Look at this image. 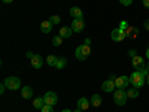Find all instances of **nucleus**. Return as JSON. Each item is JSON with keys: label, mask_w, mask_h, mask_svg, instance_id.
I'll use <instances>...</instances> for the list:
<instances>
[{"label": "nucleus", "mask_w": 149, "mask_h": 112, "mask_svg": "<svg viewBox=\"0 0 149 112\" xmlns=\"http://www.w3.org/2000/svg\"><path fill=\"white\" fill-rule=\"evenodd\" d=\"M145 82H146V78L143 76L139 70H134L130 75V84L133 87H136V88H142V87L145 85Z\"/></svg>", "instance_id": "f257e3e1"}, {"label": "nucleus", "mask_w": 149, "mask_h": 112, "mask_svg": "<svg viewBox=\"0 0 149 112\" xmlns=\"http://www.w3.org/2000/svg\"><path fill=\"white\" fill-rule=\"evenodd\" d=\"M90 54H91V46L90 45H79L76 49H74V57H76L78 60H81V61H84V60H86L90 57Z\"/></svg>", "instance_id": "f03ea898"}, {"label": "nucleus", "mask_w": 149, "mask_h": 112, "mask_svg": "<svg viewBox=\"0 0 149 112\" xmlns=\"http://www.w3.org/2000/svg\"><path fill=\"white\" fill-rule=\"evenodd\" d=\"M127 99H128V96H127V91L124 88H116L113 91V100H115V103L118 106H124V105H125Z\"/></svg>", "instance_id": "7ed1b4c3"}, {"label": "nucleus", "mask_w": 149, "mask_h": 112, "mask_svg": "<svg viewBox=\"0 0 149 112\" xmlns=\"http://www.w3.org/2000/svg\"><path fill=\"white\" fill-rule=\"evenodd\" d=\"M3 82H5V85H6V88H8V90L17 91V90L21 88V79L17 78V76H8Z\"/></svg>", "instance_id": "20e7f679"}, {"label": "nucleus", "mask_w": 149, "mask_h": 112, "mask_svg": "<svg viewBox=\"0 0 149 112\" xmlns=\"http://www.w3.org/2000/svg\"><path fill=\"white\" fill-rule=\"evenodd\" d=\"M110 37H112V41H115V42H121V41H124V39L127 37V33H125V30H122V29L116 27V29L112 30Z\"/></svg>", "instance_id": "39448f33"}, {"label": "nucleus", "mask_w": 149, "mask_h": 112, "mask_svg": "<svg viewBox=\"0 0 149 112\" xmlns=\"http://www.w3.org/2000/svg\"><path fill=\"white\" fill-rule=\"evenodd\" d=\"M72 30L74 32V33H81L84 29H85V21L82 20V18H74L73 21H72Z\"/></svg>", "instance_id": "423d86ee"}, {"label": "nucleus", "mask_w": 149, "mask_h": 112, "mask_svg": "<svg viewBox=\"0 0 149 112\" xmlns=\"http://www.w3.org/2000/svg\"><path fill=\"white\" fill-rule=\"evenodd\" d=\"M115 88H116V85H115V81L113 79H107V81H104L102 84V90L104 93H113Z\"/></svg>", "instance_id": "0eeeda50"}, {"label": "nucleus", "mask_w": 149, "mask_h": 112, "mask_svg": "<svg viewBox=\"0 0 149 112\" xmlns=\"http://www.w3.org/2000/svg\"><path fill=\"white\" fill-rule=\"evenodd\" d=\"M43 99H45V103L46 105H51V106L57 105V102H58V97H57V94L54 91H48Z\"/></svg>", "instance_id": "6e6552de"}, {"label": "nucleus", "mask_w": 149, "mask_h": 112, "mask_svg": "<svg viewBox=\"0 0 149 112\" xmlns=\"http://www.w3.org/2000/svg\"><path fill=\"white\" fill-rule=\"evenodd\" d=\"M128 84H130V76H118L115 79L116 88H125V87H128Z\"/></svg>", "instance_id": "1a4fd4ad"}, {"label": "nucleus", "mask_w": 149, "mask_h": 112, "mask_svg": "<svg viewBox=\"0 0 149 112\" xmlns=\"http://www.w3.org/2000/svg\"><path fill=\"white\" fill-rule=\"evenodd\" d=\"M131 64H133V67H134L136 70H140V67L145 66V60H143V57H140V55H136V57L131 58Z\"/></svg>", "instance_id": "9d476101"}, {"label": "nucleus", "mask_w": 149, "mask_h": 112, "mask_svg": "<svg viewBox=\"0 0 149 112\" xmlns=\"http://www.w3.org/2000/svg\"><path fill=\"white\" fill-rule=\"evenodd\" d=\"M31 66H33V69H40L43 66V57L39 54H34L31 58Z\"/></svg>", "instance_id": "9b49d317"}, {"label": "nucleus", "mask_w": 149, "mask_h": 112, "mask_svg": "<svg viewBox=\"0 0 149 112\" xmlns=\"http://www.w3.org/2000/svg\"><path fill=\"white\" fill-rule=\"evenodd\" d=\"M21 96H22V99H26V100L31 99L33 97V88H31V87H29V85L22 87V88H21Z\"/></svg>", "instance_id": "f8f14e48"}, {"label": "nucleus", "mask_w": 149, "mask_h": 112, "mask_svg": "<svg viewBox=\"0 0 149 112\" xmlns=\"http://www.w3.org/2000/svg\"><path fill=\"white\" fill-rule=\"evenodd\" d=\"M90 105H91V102L86 97H81L79 100H78V108L82 109V111H86V109L90 108Z\"/></svg>", "instance_id": "ddd939ff"}, {"label": "nucleus", "mask_w": 149, "mask_h": 112, "mask_svg": "<svg viewBox=\"0 0 149 112\" xmlns=\"http://www.w3.org/2000/svg\"><path fill=\"white\" fill-rule=\"evenodd\" d=\"M72 33H73L72 27H67V26H64V27H61V29H60V36L63 37V39H69V37L72 36Z\"/></svg>", "instance_id": "4468645a"}, {"label": "nucleus", "mask_w": 149, "mask_h": 112, "mask_svg": "<svg viewBox=\"0 0 149 112\" xmlns=\"http://www.w3.org/2000/svg\"><path fill=\"white\" fill-rule=\"evenodd\" d=\"M69 14H70L73 18H82V17H84V14H82V9H81V8H78V6H73V8H70Z\"/></svg>", "instance_id": "2eb2a0df"}, {"label": "nucleus", "mask_w": 149, "mask_h": 112, "mask_svg": "<svg viewBox=\"0 0 149 112\" xmlns=\"http://www.w3.org/2000/svg\"><path fill=\"white\" fill-rule=\"evenodd\" d=\"M52 26H54V24L51 22V21H42V24H40V32L42 33H49V32H51L52 30Z\"/></svg>", "instance_id": "dca6fc26"}, {"label": "nucleus", "mask_w": 149, "mask_h": 112, "mask_svg": "<svg viewBox=\"0 0 149 112\" xmlns=\"http://www.w3.org/2000/svg\"><path fill=\"white\" fill-rule=\"evenodd\" d=\"M91 105L94 106V108H98L102 105V96L100 94H93V97H91Z\"/></svg>", "instance_id": "f3484780"}, {"label": "nucleus", "mask_w": 149, "mask_h": 112, "mask_svg": "<svg viewBox=\"0 0 149 112\" xmlns=\"http://www.w3.org/2000/svg\"><path fill=\"white\" fill-rule=\"evenodd\" d=\"M45 105H46V103H45V99H43V97H36L34 102H33L34 109H42Z\"/></svg>", "instance_id": "a211bd4d"}, {"label": "nucleus", "mask_w": 149, "mask_h": 112, "mask_svg": "<svg viewBox=\"0 0 149 112\" xmlns=\"http://www.w3.org/2000/svg\"><path fill=\"white\" fill-rule=\"evenodd\" d=\"M67 64V58L66 57H58L57 63H55V69H64Z\"/></svg>", "instance_id": "6ab92c4d"}, {"label": "nucleus", "mask_w": 149, "mask_h": 112, "mask_svg": "<svg viewBox=\"0 0 149 112\" xmlns=\"http://www.w3.org/2000/svg\"><path fill=\"white\" fill-rule=\"evenodd\" d=\"M127 96H128V99H137L139 97V88L133 87V88L127 90Z\"/></svg>", "instance_id": "aec40b11"}, {"label": "nucleus", "mask_w": 149, "mask_h": 112, "mask_svg": "<svg viewBox=\"0 0 149 112\" xmlns=\"http://www.w3.org/2000/svg\"><path fill=\"white\" fill-rule=\"evenodd\" d=\"M57 60H58V57H55V55H48V57H46V64L51 66V67H55Z\"/></svg>", "instance_id": "412c9836"}, {"label": "nucleus", "mask_w": 149, "mask_h": 112, "mask_svg": "<svg viewBox=\"0 0 149 112\" xmlns=\"http://www.w3.org/2000/svg\"><path fill=\"white\" fill-rule=\"evenodd\" d=\"M125 33H127L128 37H136V36H137V33H139V30L136 29V27H128V29L125 30Z\"/></svg>", "instance_id": "4be33fe9"}, {"label": "nucleus", "mask_w": 149, "mask_h": 112, "mask_svg": "<svg viewBox=\"0 0 149 112\" xmlns=\"http://www.w3.org/2000/svg\"><path fill=\"white\" fill-rule=\"evenodd\" d=\"M52 45H54V46H61V45H63V37H61L60 34L55 36L54 39H52Z\"/></svg>", "instance_id": "5701e85b"}, {"label": "nucleus", "mask_w": 149, "mask_h": 112, "mask_svg": "<svg viewBox=\"0 0 149 112\" xmlns=\"http://www.w3.org/2000/svg\"><path fill=\"white\" fill-rule=\"evenodd\" d=\"M40 112H54V106H51V105H45V106L40 109Z\"/></svg>", "instance_id": "b1692460"}, {"label": "nucleus", "mask_w": 149, "mask_h": 112, "mask_svg": "<svg viewBox=\"0 0 149 112\" xmlns=\"http://www.w3.org/2000/svg\"><path fill=\"white\" fill-rule=\"evenodd\" d=\"M49 21H51L52 24H60V22H61V20H60L58 15H52L51 18H49Z\"/></svg>", "instance_id": "393cba45"}, {"label": "nucleus", "mask_w": 149, "mask_h": 112, "mask_svg": "<svg viewBox=\"0 0 149 112\" xmlns=\"http://www.w3.org/2000/svg\"><path fill=\"white\" fill-rule=\"evenodd\" d=\"M130 26H128V22L127 21H121V24H119V29H122V30H127Z\"/></svg>", "instance_id": "a878e982"}, {"label": "nucleus", "mask_w": 149, "mask_h": 112, "mask_svg": "<svg viewBox=\"0 0 149 112\" xmlns=\"http://www.w3.org/2000/svg\"><path fill=\"white\" fill-rule=\"evenodd\" d=\"M119 3H121L122 6H130V5L133 3V0H119Z\"/></svg>", "instance_id": "bb28decb"}, {"label": "nucleus", "mask_w": 149, "mask_h": 112, "mask_svg": "<svg viewBox=\"0 0 149 112\" xmlns=\"http://www.w3.org/2000/svg\"><path fill=\"white\" fill-rule=\"evenodd\" d=\"M128 55L133 58V57H136L137 55V52H136V49H128Z\"/></svg>", "instance_id": "cd10ccee"}, {"label": "nucleus", "mask_w": 149, "mask_h": 112, "mask_svg": "<svg viewBox=\"0 0 149 112\" xmlns=\"http://www.w3.org/2000/svg\"><path fill=\"white\" fill-rule=\"evenodd\" d=\"M5 90H6V85H5V82H3L2 85H0V94H3V93H5Z\"/></svg>", "instance_id": "c85d7f7f"}, {"label": "nucleus", "mask_w": 149, "mask_h": 112, "mask_svg": "<svg viewBox=\"0 0 149 112\" xmlns=\"http://www.w3.org/2000/svg\"><path fill=\"white\" fill-rule=\"evenodd\" d=\"M142 3H143V6L146 9H149V0H142Z\"/></svg>", "instance_id": "c756f323"}, {"label": "nucleus", "mask_w": 149, "mask_h": 112, "mask_svg": "<svg viewBox=\"0 0 149 112\" xmlns=\"http://www.w3.org/2000/svg\"><path fill=\"white\" fill-rule=\"evenodd\" d=\"M143 26H145V29L149 32V20H146V21H145V24H143Z\"/></svg>", "instance_id": "7c9ffc66"}, {"label": "nucleus", "mask_w": 149, "mask_h": 112, "mask_svg": "<svg viewBox=\"0 0 149 112\" xmlns=\"http://www.w3.org/2000/svg\"><path fill=\"white\" fill-rule=\"evenodd\" d=\"M91 43V39H90V37H86V39H85V45H90Z\"/></svg>", "instance_id": "2f4dec72"}, {"label": "nucleus", "mask_w": 149, "mask_h": 112, "mask_svg": "<svg viewBox=\"0 0 149 112\" xmlns=\"http://www.w3.org/2000/svg\"><path fill=\"white\" fill-rule=\"evenodd\" d=\"M2 2H3V3H12L14 0H2Z\"/></svg>", "instance_id": "473e14b6"}, {"label": "nucleus", "mask_w": 149, "mask_h": 112, "mask_svg": "<svg viewBox=\"0 0 149 112\" xmlns=\"http://www.w3.org/2000/svg\"><path fill=\"white\" fill-rule=\"evenodd\" d=\"M146 57L149 58V46H148V49H146Z\"/></svg>", "instance_id": "72a5a7b5"}, {"label": "nucleus", "mask_w": 149, "mask_h": 112, "mask_svg": "<svg viewBox=\"0 0 149 112\" xmlns=\"http://www.w3.org/2000/svg\"><path fill=\"white\" fill-rule=\"evenodd\" d=\"M146 82H148V85H149V73H148V76H146Z\"/></svg>", "instance_id": "f704fd0d"}, {"label": "nucleus", "mask_w": 149, "mask_h": 112, "mask_svg": "<svg viewBox=\"0 0 149 112\" xmlns=\"http://www.w3.org/2000/svg\"><path fill=\"white\" fill-rule=\"evenodd\" d=\"M61 112H72V111H70V109H63Z\"/></svg>", "instance_id": "c9c22d12"}, {"label": "nucleus", "mask_w": 149, "mask_h": 112, "mask_svg": "<svg viewBox=\"0 0 149 112\" xmlns=\"http://www.w3.org/2000/svg\"><path fill=\"white\" fill-rule=\"evenodd\" d=\"M74 112H82V109H79V108H78V109H76V111H74Z\"/></svg>", "instance_id": "e433bc0d"}, {"label": "nucleus", "mask_w": 149, "mask_h": 112, "mask_svg": "<svg viewBox=\"0 0 149 112\" xmlns=\"http://www.w3.org/2000/svg\"><path fill=\"white\" fill-rule=\"evenodd\" d=\"M146 69H148V70H149V63H148V66H146Z\"/></svg>", "instance_id": "4c0bfd02"}]
</instances>
